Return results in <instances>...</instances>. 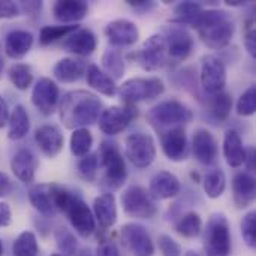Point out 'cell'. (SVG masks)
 I'll return each instance as SVG.
<instances>
[{"label": "cell", "instance_id": "obj_1", "mask_svg": "<svg viewBox=\"0 0 256 256\" xmlns=\"http://www.w3.org/2000/svg\"><path fill=\"white\" fill-rule=\"evenodd\" d=\"M102 112V100L87 90L68 92L58 105V117L66 129L75 130L88 128L99 120Z\"/></svg>", "mask_w": 256, "mask_h": 256}, {"label": "cell", "instance_id": "obj_2", "mask_svg": "<svg viewBox=\"0 0 256 256\" xmlns=\"http://www.w3.org/2000/svg\"><path fill=\"white\" fill-rule=\"evenodd\" d=\"M192 28L196 30L202 44L210 50L228 46L236 33L231 15L224 9H202L194 20Z\"/></svg>", "mask_w": 256, "mask_h": 256}, {"label": "cell", "instance_id": "obj_3", "mask_svg": "<svg viewBox=\"0 0 256 256\" xmlns=\"http://www.w3.org/2000/svg\"><path fill=\"white\" fill-rule=\"evenodd\" d=\"M98 156H99V165L104 170L100 186L106 189V192L112 194L114 190L120 189L128 178L126 160L117 144L111 141H104L100 144Z\"/></svg>", "mask_w": 256, "mask_h": 256}, {"label": "cell", "instance_id": "obj_4", "mask_svg": "<svg viewBox=\"0 0 256 256\" xmlns=\"http://www.w3.org/2000/svg\"><path fill=\"white\" fill-rule=\"evenodd\" d=\"M146 117L154 129H172L190 123L194 118V112L186 104L177 99H168L152 106L147 111Z\"/></svg>", "mask_w": 256, "mask_h": 256}, {"label": "cell", "instance_id": "obj_5", "mask_svg": "<svg viewBox=\"0 0 256 256\" xmlns=\"http://www.w3.org/2000/svg\"><path fill=\"white\" fill-rule=\"evenodd\" d=\"M204 248L208 256H230L232 250L231 228L224 213H214L204 230Z\"/></svg>", "mask_w": 256, "mask_h": 256}, {"label": "cell", "instance_id": "obj_6", "mask_svg": "<svg viewBox=\"0 0 256 256\" xmlns=\"http://www.w3.org/2000/svg\"><path fill=\"white\" fill-rule=\"evenodd\" d=\"M117 93L124 105H135L162 96L165 93V82L159 76H136L126 80Z\"/></svg>", "mask_w": 256, "mask_h": 256}, {"label": "cell", "instance_id": "obj_7", "mask_svg": "<svg viewBox=\"0 0 256 256\" xmlns=\"http://www.w3.org/2000/svg\"><path fill=\"white\" fill-rule=\"evenodd\" d=\"M60 213L68 216V220L70 222L72 228L80 237L88 238L94 234L96 220H94L93 212L78 194H74V192L69 194Z\"/></svg>", "mask_w": 256, "mask_h": 256}, {"label": "cell", "instance_id": "obj_8", "mask_svg": "<svg viewBox=\"0 0 256 256\" xmlns=\"http://www.w3.org/2000/svg\"><path fill=\"white\" fill-rule=\"evenodd\" d=\"M162 36L166 42V52H168V63L178 64L189 58L194 51L195 40L192 33L178 24L165 26L162 30Z\"/></svg>", "mask_w": 256, "mask_h": 256}, {"label": "cell", "instance_id": "obj_9", "mask_svg": "<svg viewBox=\"0 0 256 256\" xmlns=\"http://www.w3.org/2000/svg\"><path fill=\"white\" fill-rule=\"evenodd\" d=\"M123 212L134 219H152L158 213V204L142 186L134 184L128 188L120 198Z\"/></svg>", "mask_w": 256, "mask_h": 256}, {"label": "cell", "instance_id": "obj_10", "mask_svg": "<svg viewBox=\"0 0 256 256\" xmlns=\"http://www.w3.org/2000/svg\"><path fill=\"white\" fill-rule=\"evenodd\" d=\"M124 156L138 170L148 168L156 159V142L144 132L130 134L124 141Z\"/></svg>", "mask_w": 256, "mask_h": 256}, {"label": "cell", "instance_id": "obj_11", "mask_svg": "<svg viewBox=\"0 0 256 256\" xmlns=\"http://www.w3.org/2000/svg\"><path fill=\"white\" fill-rule=\"evenodd\" d=\"M135 62L147 72H156L168 64L166 42L162 33H154L146 39L141 50L130 54Z\"/></svg>", "mask_w": 256, "mask_h": 256}, {"label": "cell", "instance_id": "obj_12", "mask_svg": "<svg viewBox=\"0 0 256 256\" xmlns=\"http://www.w3.org/2000/svg\"><path fill=\"white\" fill-rule=\"evenodd\" d=\"M228 81V70L225 62L218 54H207L201 60L200 82L206 93L218 94L225 90Z\"/></svg>", "mask_w": 256, "mask_h": 256}, {"label": "cell", "instance_id": "obj_13", "mask_svg": "<svg viewBox=\"0 0 256 256\" xmlns=\"http://www.w3.org/2000/svg\"><path fill=\"white\" fill-rule=\"evenodd\" d=\"M138 110L135 105H114L102 110L99 116V129L102 134L114 136L124 132L129 124L136 118Z\"/></svg>", "mask_w": 256, "mask_h": 256}, {"label": "cell", "instance_id": "obj_14", "mask_svg": "<svg viewBox=\"0 0 256 256\" xmlns=\"http://www.w3.org/2000/svg\"><path fill=\"white\" fill-rule=\"evenodd\" d=\"M122 243L132 256H153L156 252L152 236L141 224L130 222L120 230Z\"/></svg>", "mask_w": 256, "mask_h": 256}, {"label": "cell", "instance_id": "obj_15", "mask_svg": "<svg viewBox=\"0 0 256 256\" xmlns=\"http://www.w3.org/2000/svg\"><path fill=\"white\" fill-rule=\"evenodd\" d=\"M60 90L58 86L48 76H42L36 81L32 90V104L44 116H51L58 105Z\"/></svg>", "mask_w": 256, "mask_h": 256}, {"label": "cell", "instance_id": "obj_16", "mask_svg": "<svg viewBox=\"0 0 256 256\" xmlns=\"http://www.w3.org/2000/svg\"><path fill=\"white\" fill-rule=\"evenodd\" d=\"M105 36L112 48H126L132 46L140 39L138 26L128 18H117L110 21L105 26Z\"/></svg>", "mask_w": 256, "mask_h": 256}, {"label": "cell", "instance_id": "obj_17", "mask_svg": "<svg viewBox=\"0 0 256 256\" xmlns=\"http://www.w3.org/2000/svg\"><path fill=\"white\" fill-rule=\"evenodd\" d=\"M60 184L57 183H39L28 190V201L32 207L45 218H52L56 210V194Z\"/></svg>", "mask_w": 256, "mask_h": 256}, {"label": "cell", "instance_id": "obj_18", "mask_svg": "<svg viewBox=\"0 0 256 256\" xmlns=\"http://www.w3.org/2000/svg\"><path fill=\"white\" fill-rule=\"evenodd\" d=\"M160 147L164 154L171 162H182L188 158V135L186 130L180 128L168 129L160 136Z\"/></svg>", "mask_w": 256, "mask_h": 256}, {"label": "cell", "instance_id": "obj_19", "mask_svg": "<svg viewBox=\"0 0 256 256\" xmlns=\"http://www.w3.org/2000/svg\"><path fill=\"white\" fill-rule=\"evenodd\" d=\"M182 192V183L178 177L170 171L156 172L148 184V194L154 201H165L176 198Z\"/></svg>", "mask_w": 256, "mask_h": 256}, {"label": "cell", "instance_id": "obj_20", "mask_svg": "<svg viewBox=\"0 0 256 256\" xmlns=\"http://www.w3.org/2000/svg\"><path fill=\"white\" fill-rule=\"evenodd\" d=\"M34 141L46 158H56L60 154L64 146V136L62 130L54 124H42L34 130Z\"/></svg>", "mask_w": 256, "mask_h": 256}, {"label": "cell", "instance_id": "obj_21", "mask_svg": "<svg viewBox=\"0 0 256 256\" xmlns=\"http://www.w3.org/2000/svg\"><path fill=\"white\" fill-rule=\"evenodd\" d=\"M39 168V159L30 148H20L10 159V170L14 176L24 184L34 180L36 171Z\"/></svg>", "mask_w": 256, "mask_h": 256}, {"label": "cell", "instance_id": "obj_22", "mask_svg": "<svg viewBox=\"0 0 256 256\" xmlns=\"http://www.w3.org/2000/svg\"><path fill=\"white\" fill-rule=\"evenodd\" d=\"M256 196L255 177L248 171H240L232 178V201L243 210L254 204Z\"/></svg>", "mask_w": 256, "mask_h": 256}, {"label": "cell", "instance_id": "obj_23", "mask_svg": "<svg viewBox=\"0 0 256 256\" xmlns=\"http://www.w3.org/2000/svg\"><path fill=\"white\" fill-rule=\"evenodd\" d=\"M63 48L74 56L87 57L93 54L94 50L98 48V39L90 28L80 27L64 39Z\"/></svg>", "mask_w": 256, "mask_h": 256}, {"label": "cell", "instance_id": "obj_24", "mask_svg": "<svg viewBox=\"0 0 256 256\" xmlns=\"http://www.w3.org/2000/svg\"><path fill=\"white\" fill-rule=\"evenodd\" d=\"M192 152L200 164L212 165L218 158V142L214 135L207 129H198L194 134Z\"/></svg>", "mask_w": 256, "mask_h": 256}, {"label": "cell", "instance_id": "obj_25", "mask_svg": "<svg viewBox=\"0 0 256 256\" xmlns=\"http://www.w3.org/2000/svg\"><path fill=\"white\" fill-rule=\"evenodd\" d=\"M93 216L100 228L110 230L117 224L118 212L114 194L105 192L94 198L93 201Z\"/></svg>", "mask_w": 256, "mask_h": 256}, {"label": "cell", "instance_id": "obj_26", "mask_svg": "<svg viewBox=\"0 0 256 256\" xmlns=\"http://www.w3.org/2000/svg\"><path fill=\"white\" fill-rule=\"evenodd\" d=\"M54 18L63 24H76L88 14V3L84 0H58L52 4Z\"/></svg>", "mask_w": 256, "mask_h": 256}, {"label": "cell", "instance_id": "obj_27", "mask_svg": "<svg viewBox=\"0 0 256 256\" xmlns=\"http://www.w3.org/2000/svg\"><path fill=\"white\" fill-rule=\"evenodd\" d=\"M33 34L27 30H12L6 34L4 38V46L3 51L9 58L14 60H20L22 57H26L32 46H33Z\"/></svg>", "mask_w": 256, "mask_h": 256}, {"label": "cell", "instance_id": "obj_28", "mask_svg": "<svg viewBox=\"0 0 256 256\" xmlns=\"http://www.w3.org/2000/svg\"><path fill=\"white\" fill-rule=\"evenodd\" d=\"M86 70H87V64L82 60L75 57H63L54 64L52 75L57 81L70 84L81 80L86 75Z\"/></svg>", "mask_w": 256, "mask_h": 256}, {"label": "cell", "instance_id": "obj_29", "mask_svg": "<svg viewBox=\"0 0 256 256\" xmlns=\"http://www.w3.org/2000/svg\"><path fill=\"white\" fill-rule=\"evenodd\" d=\"M224 156L231 168H240L244 164L246 147L242 135L236 129H230L224 136Z\"/></svg>", "mask_w": 256, "mask_h": 256}, {"label": "cell", "instance_id": "obj_30", "mask_svg": "<svg viewBox=\"0 0 256 256\" xmlns=\"http://www.w3.org/2000/svg\"><path fill=\"white\" fill-rule=\"evenodd\" d=\"M86 80H87V84L96 90L98 93L106 96V98H111L117 93V86H116V81H112L98 64H90L87 66V70H86Z\"/></svg>", "mask_w": 256, "mask_h": 256}, {"label": "cell", "instance_id": "obj_31", "mask_svg": "<svg viewBox=\"0 0 256 256\" xmlns=\"http://www.w3.org/2000/svg\"><path fill=\"white\" fill-rule=\"evenodd\" d=\"M9 129H8V136L12 141H20L27 136L30 132V117L27 110L22 105H15L12 112L9 114L8 120Z\"/></svg>", "mask_w": 256, "mask_h": 256}, {"label": "cell", "instance_id": "obj_32", "mask_svg": "<svg viewBox=\"0 0 256 256\" xmlns=\"http://www.w3.org/2000/svg\"><path fill=\"white\" fill-rule=\"evenodd\" d=\"M102 70L112 80V81H120L124 75L126 70V64H124V58L123 54L117 50L110 46L108 50H105V52L102 54Z\"/></svg>", "mask_w": 256, "mask_h": 256}, {"label": "cell", "instance_id": "obj_33", "mask_svg": "<svg viewBox=\"0 0 256 256\" xmlns=\"http://www.w3.org/2000/svg\"><path fill=\"white\" fill-rule=\"evenodd\" d=\"M202 189L210 200L220 198L226 190V176L220 168H212L201 180Z\"/></svg>", "mask_w": 256, "mask_h": 256}, {"label": "cell", "instance_id": "obj_34", "mask_svg": "<svg viewBox=\"0 0 256 256\" xmlns=\"http://www.w3.org/2000/svg\"><path fill=\"white\" fill-rule=\"evenodd\" d=\"M232 96L231 93L228 92H220L218 94H213L210 98V104H208V108H210V112H212V117L219 122V123H225L230 120L231 117V111H232Z\"/></svg>", "mask_w": 256, "mask_h": 256}, {"label": "cell", "instance_id": "obj_35", "mask_svg": "<svg viewBox=\"0 0 256 256\" xmlns=\"http://www.w3.org/2000/svg\"><path fill=\"white\" fill-rule=\"evenodd\" d=\"M202 231V219L196 212L184 213L176 224V232L183 238H196Z\"/></svg>", "mask_w": 256, "mask_h": 256}, {"label": "cell", "instance_id": "obj_36", "mask_svg": "<svg viewBox=\"0 0 256 256\" xmlns=\"http://www.w3.org/2000/svg\"><path fill=\"white\" fill-rule=\"evenodd\" d=\"M92 147H93V135L87 128L72 130L69 148L75 158L87 156L88 153H92Z\"/></svg>", "mask_w": 256, "mask_h": 256}, {"label": "cell", "instance_id": "obj_37", "mask_svg": "<svg viewBox=\"0 0 256 256\" xmlns=\"http://www.w3.org/2000/svg\"><path fill=\"white\" fill-rule=\"evenodd\" d=\"M80 28L78 24H62V26H44L39 32V44L48 46L57 40L66 39L70 33Z\"/></svg>", "mask_w": 256, "mask_h": 256}, {"label": "cell", "instance_id": "obj_38", "mask_svg": "<svg viewBox=\"0 0 256 256\" xmlns=\"http://www.w3.org/2000/svg\"><path fill=\"white\" fill-rule=\"evenodd\" d=\"M12 255L14 256H38L39 255V244L34 232L22 231L12 244Z\"/></svg>", "mask_w": 256, "mask_h": 256}, {"label": "cell", "instance_id": "obj_39", "mask_svg": "<svg viewBox=\"0 0 256 256\" xmlns=\"http://www.w3.org/2000/svg\"><path fill=\"white\" fill-rule=\"evenodd\" d=\"M54 238H56V244H57V249L60 252L62 256H78V240L75 237V234L64 228V226H60L54 232Z\"/></svg>", "mask_w": 256, "mask_h": 256}, {"label": "cell", "instance_id": "obj_40", "mask_svg": "<svg viewBox=\"0 0 256 256\" xmlns=\"http://www.w3.org/2000/svg\"><path fill=\"white\" fill-rule=\"evenodd\" d=\"M8 75L12 86L18 90H27L33 82V70L27 63H14L9 68Z\"/></svg>", "mask_w": 256, "mask_h": 256}, {"label": "cell", "instance_id": "obj_41", "mask_svg": "<svg viewBox=\"0 0 256 256\" xmlns=\"http://www.w3.org/2000/svg\"><path fill=\"white\" fill-rule=\"evenodd\" d=\"M98 170H99V156L98 153H88L87 156L81 158L78 162V176L84 182H94L98 177Z\"/></svg>", "mask_w": 256, "mask_h": 256}, {"label": "cell", "instance_id": "obj_42", "mask_svg": "<svg viewBox=\"0 0 256 256\" xmlns=\"http://www.w3.org/2000/svg\"><path fill=\"white\" fill-rule=\"evenodd\" d=\"M236 110H237V114L242 116V117H250L254 116L256 111V86L252 84L249 86L243 94L238 98L237 100V105H236Z\"/></svg>", "mask_w": 256, "mask_h": 256}, {"label": "cell", "instance_id": "obj_43", "mask_svg": "<svg viewBox=\"0 0 256 256\" xmlns=\"http://www.w3.org/2000/svg\"><path fill=\"white\" fill-rule=\"evenodd\" d=\"M242 237L244 240V243L250 248H256V213L252 210L249 213L244 214L243 220H242Z\"/></svg>", "mask_w": 256, "mask_h": 256}, {"label": "cell", "instance_id": "obj_44", "mask_svg": "<svg viewBox=\"0 0 256 256\" xmlns=\"http://www.w3.org/2000/svg\"><path fill=\"white\" fill-rule=\"evenodd\" d=\"M158 248H159V252L162 254V256H182V246L170 236L166 234H162L159 236L158 238Z\"/></svg>", "mask_w": 256, "mask_h": 256}, {"label": "cell", "instance_id": "obj_45", "mask_svg": "<svg viewBox=\"0 0 256 256\" xmlns=\"http://www.w3.org/2000/svg\"><path fill=\"white\" fill-rule=\"evenodd\" d=\"M244 46L246 51L252 58H256V30L254 18H249L246 21V28H244Z\"/></svg>", "mask_w": 256, "mask_h": 256}, {"label": "cell", "instance_id": "obj_46", "mask_svg": "<svg viewBox=\"0 0 256 256\" xmlns=\"http://www.w3.org/2000/svg\"><path fill=\"white\" fill-rule=\"evenodd\" d=\"M20 15V8L15 2L0 0V20H9Z\"/></svg>", "mask_w": 256, "mask_h": 256}, {"label": "cell", "instance_id": "obj_47", "mask_svg": "<svg viewBox=\"0 0 256 256\" xmlns=\"http://www.w3.org/2000/svg\"><path fill=\"white\" fill-rule=\"evenodd\" d=\"M96 256H120V250L112 240H102L98 244Z\"/></svg>", "mask_w": 256, "mask_h": 256}, {"label": "cell", "instance_id": "obj_48", "mask_svg": "<svg viewBox=\"0 0 256 256\" xmlns=\"http://www.w3.org/2000/svg\"><path fill=\"white\" fill-rule=\"evenodd\" d=\"M126 3L135 12H141V14H148L150 10H153L158 6L156 2H147V0H126Z\"/></svg>", "mask_w": 256, "mask_h": 256}, {"label": "cell", "instance_id": "obj_49", "mask_svg": "<svg viewBox=\"0 0 256 256\" xmlns=\"http://www.w3.org/2000/svg\"><path fill=\"white\" fill-rule=\"evenodd\" d=\"M18 8H20V12L22 10L27 15H39L42 9V2H21Z\"/></svg>", "mask_w": 256, "mask_h": 256}, {"label": "cell", "instance_id": "obj_50", "mask_svg": "<svg viewBox=\"0 0 256 256\" xmlns=\"http://www.w3.org/2000/svg\"><path fill=\"white\" fill-rule=\"evenodd\" d=\"M12 222V210L8 202L0 201V228L9 226Z\"/></svg>", "mask_w": 256, "mask_h": 256}, {"label": "cell", "instance_id": "obj_51", "mask_svg": "<svg viewBox=\"0 0 256 256\" xmlns=\"http://www.w3.org/2000/svg\"><path fill=\"white\" fill-rule=\"evenodd\" d=\"M255 158L256 150L255 147H246V156H244V166L248 168V172L255 170Z\"/></svg>", "mask_w": 256, "mask_h": 256}, {"label": "cell", "instance_id": "obj_52", "mask_svg": "<svg viewBox=\"0 0 256 256\" xmlns=\"http://www.w3.org/2000/svg\"><path fill=\"white\" fill-rule=\"evenodd\" d=\"M8 120H9V106L6 100L0 96V129L8 124Z\"/></svg>", "mask_w": 256, "mask_h": 256}, {"label": "cell", "instance_id": "obj_53", "mask_svg": "<svg viewBox=\"0 0 256 256\" xmlns=\"http://www.w3.org/2000/svg\"><path fill=\"white\" fill-rule=\"evenodd\" d=\"M10 189H12V184H10L9 177L4 172H0V198L6 196L10 192Z\"/></svg>", "mask_w": 256, "mask_h": 256}, {"label": "cell", "instance_id": "obj_54", "mask_svg": "<svg viewBox=\"0 0 256 256\" xmlns=\"http://www.w3.org/2000/svg\"><path fill=\"white\" fill-rule=\"evenodd\" d=\"M3 69H4V57H3V50L0 46V78L3 75Z\"/></svg>", "mask_w": 256, "mask_h": 256}, {"label": "cell", "instance_id": "obj_55", "mask_svg": "<svg viewBox=\"0 0 256 256\" xmlns=\"http://www.w3.org/2000/svg\"><path fill=\"white\" fill-rule=\"evenodd\" d=\"M226 4H228V6H244L246 2H242V0H232V2H231V0H228Z\"/></svg>", "mask_w": 256, "mask_h": 256}, {"label": "cell", "instance_id": "obj_56", "mask_svg": "<svg viewBox=\"0 0 256 256\" xmlns=\"http://www.w3.org/2000/svg\"><path fill=\"white\" fill-rule=\"evenodd\" d=\"M190 177H192V180H196L195 183H200L201 180H200V174L198 172H190Z\"/></svg>", "mask_w": 256, "mask_h": 256}, {"label": "cell", "instance_id": "obj_57", "mask_svg": "<svg viewBox=\"0 0 256 256\" xmlns=\"http://www.w3.org/2000/svg\"><path fill=\"white\" fill-rule=\"evenodd\" d=\"M184 256H201L200 254H196V252H194V250H190V252H188Z\"/></svg>", "mask_w": 256, "mask_h": 256}, {"label": "cell", "instance_id": "obj_58", "mask_svg": "<svg viewBox=\"0 0 256 256\" xmlns=\"http://www.w3.org/2000/svg\"><path fill=\"white\" fill-rule=\"evenodd\" d=\"M0 256H3V242L0 240Z\"/></svg>", "mask_w": 256, "mask_h": 256}, {"label": "cell", "instance_id": "obj_59", "mask_svg": "<svg viewBox=\"0 0 256 256\" xmlns=\"http://www.w3.org/2000/svg\"><path fill=\"white\" fill-rule=\"evenodd\" d=\"M80 256H92V255H90V250H86V252H82Z\"/></svg>", "mask_w": 256, "mask_h": 256}, {"label": "cell", "instance_id": "obj_60", "mask_svg": "<svg viewBox=\"0 0 256 256\" xmlns=\"http://www.w3.org/2000/svg\"><path fill=\"white\" fill-rule=\"evenodd\" d=\"M51 256H62V255H60V254H52Z\"/></svg>", "mask_w": 256, "mask_h": 256}]
</instances>
